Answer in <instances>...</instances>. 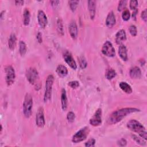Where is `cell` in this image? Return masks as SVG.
I'll list each match as a JSON object with an SVG mask.
<instances>
[{"instance_id":"obj_1","label":"cell","mask_w":147,"mask_h":147,"mask_svg":"<svg viewBox=\"0 0 147 147\" xmlns=\"http://www.w3.org/2000/svg\"><path fill=\"white\" fill-rule=\"evenodd\" d=\"M140 111L139 109L133 107H126L114 111L109 116L108 118V123L110 125L116 124L130 114Z\"/></svg>"},{"instance_id":"obj_2","label":"cell","mask_w":147,"mask_h":147,"mask_svg":"<svg viewBox=\"0 0 147 147\" xmlns=\"http://www.w3.org/2000/svg\"><path fill=\"white\" fill-rule=\"evenodd\" d=\"M127 128L133 132L138 133L140 137L145 140L147 139V133L145 127L138 121L136 119H131L127 122Z\"/></svg>"},{"instance_id":"obj_3","label":"cell","mask_w":147,"mask_h":147,"mask_svg":"<svg viewBox=\"0 0 147 147\" xmlns=\"http://www.w3.org/2000/svg\"><path fill=\"white\" fill-rule=\"evenodd\" d=\"M26 77L28 81L34 86L36 90H39L41 88V84L40 82V78L38 71L34 68L30 67L26 70Z\"/></svg>"},{"instance_id":"obj_4","label":"cell","mask_w":147,"mask_h":147,"mask_svg":"<svg viewBox=\"0 0 147 147\" xmlns=\"http://www.w3.org/2000/svg\"><path fill=\"white\" fill-rule=\"evenodd\" d=\"M33 98L30 94H26L25 96L23 103V112L26 118H29L32 113Z\"/></svg>"},{"instance_id":"obj_5","label":"cell","mask_w":147,"mask_h":147,"mask_svg":"<svg viewBox=\"0 0 147 147\" xmlns=\"http://www.w3.org/2000/svg\"><path fill=\"white\" fill-rule=\"evenodd\" d=\"M90 128L88 126H84L80 129L78 131H77L72 138V141L74 143H79L86 139L89 133Z\"/></svg>"},{"instance_id":"obj_6","label":"cell","mask_w":147,"mask_h":147,"mask_svg":"<svg viewBox=\"0 0 147 147\" xmlns=\"http://www.w3.org/2000/svg\"><path fill=\"white\" fill-rule=\"evenodd\" d=\"M54 82V77L52 75H49L45 82V91L44 95V101L47 102L51 99L52 86Z\"/></svg>"},{"instance_id":"obj_7","label":"cell","mask_w":147,"mask_h":147,"mask_svg":"<svg viewBox=\"0 0 147 147\" xmlns=\"http://www.w3.org/2000/svg\"><path fill=\"white\" fill-rule=\"evenodd\" d=\"M5 80L7 86L12 85L16 79V72L13 67L11 65H7L5 68Z\"/></svg>"},{"instance_id":"obj_8","label":"cell","mask_w":147,"mask_h":147,"mask_svg":"<svg viewBox=\"0 0 147 147\" xmlns=\"http://www.w3.org/2000/svg\"><path fill=\"white\" fill-rule=\"evenodd\" d=\"M101 52L104 55L110 57H114L115 55V49L112 43L109 41H106L103 44L101 49Z\"/></svg>"},{"instance_id":"obj_9","label":"cell","mask_w":147,"mask_h":147,"mask_svg":"<svg viewBox=\"0 0 147 147\" xmlns=\"http://www.w3.org/2000/svg\"><path fill=\"white\" fill-rule=\"evenodd\" d=\"M102 109L99 108L90 119V123L93 126H98L102 123Z\"/></svg>"},{"instance_id":"obj_10","label":"cell","mask_w":147,"mask_h":147,"mask_svg":"<svg viewBox=\"0 0 147 147\" xmlns=\"http://www.w3.org/2000/svg\"><path fill=\"white\" fill-rule=\"evenodd\" d=\"M63 58L66 63L73 69L77 68V65L71 53L68 51H65L63 54Z\"/></svg>"},{"instance_id":"obj_11","label":"cell","mask_w":147,"mask_h":147,"mask_svg":"<svg viewBox=\"0 0 147 147\" xmlns=\"http://www.w3.org/2000/svg\"><path fill=\"white\" fill-rule=\"evenodd\" d=\"M36 125L39 127H43L45 126V121L44 118V110L43 108L40 107L36 113Z\"/></svg>"},{"instance_id":"obj_12","label":"cell","mask_w":147,"mask_h":147,"mask_svg":"<svg viewBox=\"0 0 147 147\" xmlns=\"http://www.w3.org/2000/svg\"><path fill=\"white\" fill-rule=\"evenodd\" d=\"M37 20L40 26L42 28H45L48 24L47 17L43 10H40L38 11Z\"/></svg>"},{"instance_id":"obj_13","label":"cell","mask_w":147,"mask_h":147,"mask_svg":"<svg viewBox=\"0 0 147 147\" xmlns=\"http://www.w3.org/2000/svg\"><path fill=\"white\" fill-rule=\"evenodd\" d=\"M68 30L71 38L74 40L76 39L78 34V29L77 24L75 21L72 20L71 21L68 26Z\"/></svg>"},{"instance_id":"obj_14","label":"cell","mask_w":147,"mask_h":147,"mask_svg":"<svg viewBox=\"0 0 147 147\" xmlns=\"http://www.w3.org/2000/svg\"><path fill=\"white\" fill-rule=\"evenodd\" d=\"M116 23V19L114 12L111 11L109 13L106 19V25L108 28H112Z\"/></svg>"},{"instance_id":"obj_15","label":"cell","mask_w":147,"mask_h":147,"mask_svg":"<svg viewBox=\"0 0 147 147\" xmlns=\"http://www.w3.org/2000/svg\"><path fill=\"white\" fill-rule=\"evenodd\" d=\"M126 40V34L124 29H120L115 34V42L117 44H121Z\"/></svg>"},{"instance_id":"obj_16","label":"cell","mask_w":147,"mask_h":147,"mask_svg":"<svg viewBox=\"0 0 147 147\" xmlns=\"http://www.w3.org/2000/svg\"><path fill=\"white\" fill-rule=\"evenodd\" d=\"M88 9L90 18L91 20H93L95 17V13H96V1L94 0L88 1Z\"/></svg>"},{"instance_id":"obj_17","label":"cell","mask_w":147,"mask_h":147,"mask_svg":"<svg viewBox=\"0 0 147 147\" xmlns=\"http://www.w3.org/2000/svg\"><path fill=\"white\" fill-rule=\"evenodd\" d=\"M118 54L120 57L125 61H126L128 60L127 53V48L124 44H120L118 48Z\"/></svg>"},{"instance_id":"obj_18","label":"cell","mask_w":147,"mask_h":147,"mask_svg":"<svg viewBox=\"0 0 147 147\" xmlns=\"http://www.w3.org/2000/svg\"><path fill=\"white\" fill-rule=\"evenodd\" d=\"M56 72L60 78H64L68 74V69L65 66L62 64H59L56 69Z\"/></svg>"},{"instance_id":"obj_19","label":"cell","mask_w":147,"mask_h":147,"mask_svg":"<svg viewBox=\"0 0 147 147\" xmlns=\"http://www.w3.org/2000/svg\"><path fill=\"white\" fill-rule=\"evenodd\" d=\"M129 75L132 79H138L141 77V69L137 66L132 67L130 69Z\"/></svg>"},{"instance_id":"obj_20","label":"cell","mask_w":147,"mask_h":147,"mask_svg":"<svg viewBox=\"0 0 147 147\" xmlns=\"http://www.w3.org/2000/svg\"><path fill=\"white\" fill-rule=\"evenodd\" d=\"M67 104H68V100H67V97L66 95V91L65 89L63 88L61 90V108L64 111H65L67 110Z\"/></svg>"},{"instance_id":"obj_21","label":"cell","mask_w":147,"mask_h":147,"mask_svg":"<svg viewBox=\"0 0 147 147\" xmlns=\"http://www.w3.org/2000/svg\"><path fill=\"white\" fill-rule=\"evenodd\" d=\"M16 44H17V37L15 34L12 33L10 36L9 39L8 40V46L9 48L13 51L15 49L16 47Z\"/></svg>"},{"instance_id":"obj_22","label":"cell","mask_w":147,"mask_h":147,"mask_svg":"<svg viewBox=\"0 0 147 147\" xmlns=\"http://www.w3.org/2000/svg\"><path fill=\"white\" fill-rule=\"evenodd\" d=\"M119 86L120 88L123 92H125L126 94H130L133 91L131 86L128 83H127L125 82H120L119 84Z\"/></svg>"},{"instance_id":"obj_23","label":"cell","mask_w":147,"mask_h":147,"mask_svg":"<svg viewBox=\"0 0 147 147\" xmlns=\"http://www.w3.org/2000/svg\"><path fill=\"white\" fill-rule=\"evenodd\" d=\"M56 30L58 33V34L63 36L64 34V28H63V21L61 18H58L56 21Z\"/></svg>"},{"instance_id":"obj_24","label":"cell","mask_w":147,"mask_h":147,"mask_svg":"<svg viewBox=\"0 0 147 147\" xmlns=\"http://www.w3.org/2000/svg\"><path fill=\"white\" fill-rule=\"evenodd\" d=\"M23 23L24 25L28 26L30 22V11L28 10V9L26 8L25 9L24 11V14H23Z\"/></svg>"},{"instance_id":"obj_25","label":"cell","mask_w":147,"mask_h":147,"mask_svg":"<svg viewBox=\"0 0 147 147\" xmlns=\"http://www.w3.org/2000/svg\"><path fill=\"white\" fill-rule=\"evenodd\" d=\"M116 72L113 68H109L106 70L105 73V77L108 80H111L116 76Z\"/></svg>"},{"instance_id":"obj_26","label":"cell","mask_w":147,"mask_h":147,"mask_svg":"<svg viewBox=\"0 0 147 147\" xmlns=\"http://www.w3.org/2000/svg\"><path fill=\"white\" fill-rule=\"evenodd\" d=\"M131 137L138 144H139L141 146H145L146 145V140L143 139L142 137H138L137 136H136L135 134H131Z\"/></svg>"},{"instance_id":"obj_27","label":"cell","mask_w":147,"mask_h":147,"mask_svg":"<svg viewBox=\"0 0 147 147\" xmlns=\"http://www.w3.org/2000/svg\"><path fill=\"white\" fill-rule=\"evenodd\" d=\"M26 44L23 41H20L19 42V52L20 54L22 56H24L26 52Z\"/></svg>"},{"instance_id":"obj_28","label":"cell","mask_w":147,"mask_h":147,"mask_svg":"<svg viewBox=\"0 0 147 147\" xmlns=\"http://www.w3.org/2000/svg\"><path fill=\"white\" fill-rule=\"evenodd\" d=\"M130 13L129 10L125 9L123 10L122 14V18L123 21H127L130 19Z\"/></svg>"},{"instance_id":"obj_29","label":"cell","mask_w":147,"mask_h":147,"mask_svg":"<svg viewBox=\"0 0 147 147\" xmlns=\"http://www.w3.org/2000/svg\"><path fill=\"white\" fill-rule=\"evenodd\" d=\"M68 3H69L71 10L72 11H75L78 7L79 1H69Z\"/></svg>"},{"instance_id":"obj_30","label":"cell","mask_w":147,"mask_h":147,"mask_svg":"<svg viewBox=\"0 0 147 147\" xmlns=\"http://www.w3.org/2000/svg\"><path fill=\"white\" fill-rule=\"evenodd\" d=\"M79 66L82 69H84L87 66V61L85 59V58L83 56L79 58Z\"/></svg>"},{"instance_id":"obj_31","label":"cell","mask_w":147,"mask_h":147,"mask_svg":"<svg viewBox=\"0 0 147 147\" xmlns=\"http://www.w3.org/2000/svg\"><path fill=\"white\" fill-rule=\"evenodd\" d=\"M127 1L126 0L120 1L118 5V10L119 11H121L122 10H124V9H125V7L127 5Z\"/></svg>"},{"instance_id":"obj_32","label":"cell","mask_w":147,"mask_h":147,"mask_svg":"<svg viewBox=\"0 0 147 147\" xmlns=\"http://www.w3.org/2000/svg\"><path fill=\"white\" fill-rule=\"evenodd\" d=\"M129 32L130 33V34L133 36V37H135L137 36V28L135 25H131L129 26Z\"/></svg>"},{"instance_id":"obj_33","label":"cell","mask_w":147,"mask_h":147,"mask_svg":"<svg viewBox=\"0 0 147 147\" xmlns=\"http://www.w3.org/2000/svg\"><path fill=\"white\" fill-rule=\"evenodd\" d=\"M75 118V113L72 111H69L67 115V119L69 122H73Z\"/></svg>"},{"instance_id":"obj_34","label":"cell","mask_w":147,"mask_h":147,"mask_svg":"<svg viewBox=\"0 0 147 147\" xmlns=\"http://www.w3.org/2000/svg\"><path fill=\"white\" fill-rule=\"evenodd\" d=\"M68 85L72 88L75 89V88H78L79 86V83L77 80H73V81H71V82H68Z\"/></svg>"},{"instance_id":"obj_35","label":"cell","mask_w":147,"mask_h":147,"mask_svg":"<svg viewBox=\"0 0 147 147\" xmlns=\"http://www.w3.org/2000/svg\"><path fill=\"white\" fill-rule=\"evenodd\" d=\"M95 144V140L94 138H91L89 139L84 144L85 146L86 147H91V146H94Z\"/></svg>"},{"instance_id":"obj_36","label":"cell","mask_w":147,"mask_h":147,"mask_svg":"<svg viewBox=\"0 0 147 147\" xmlns=\"http://www.w3.org/2000/svg\"><path fill=\"white\" fill-rule=\"evenodd\" d=\"M130 9L134 10L137 9V7L138 6V1H134V0H131L130 1Z\"/></svg>"},{"instance_id":"obj_37","label":"cell","mask_w":147,"mask_h":147,"mask_svg":"<svg viewBox=\"0 0 147 147\" xmlns=\"http://www.w3.org/2000/svg\"><path fill=\"white\" fill-rule=\"evenodd\" d=\"M141 18L144 21V22H146V20H147V10H146V9H144L141 12Z\"/></svg>"},{"instance_id":"obj_38","label":"cell","mask_w":147,"mask_h":147,"mask_svg":"<svg viewBox=\"0 0 147 147\" xmlns=\"http://www.w3.org/2000/svg\"><path fill=\"white\" fill-rule=\"evenodd\" d=\"M117 144L119 146H125L127 144V141L125 139V138H121L120 139L118 142H117Z\"/></svg>"},{"instance_id":"obj_39","label":"cell","mask_w":147,"mask_h":147,"mask_svg":"<svg viewBox=\"0 0 147 147\" xmlns=\"http://www.w3.org/2000/svg\"><path fill=\"white\" fill-rule=\"evenodd\" d=\"M36 38L37 41L39 43H41L42 42V34L40 32H38L36 36Z\"/></svg>"},{"instance_id":"obj_40","label":"cell","mask_w":147,"mask_h":147,"mask_svg":"<svg viewBox=\"0 0 147 147\" xmlns=\"http://www.w3.org/2000/svg\"><path fill=\"white\" fill-rule=\"evenodd\" d=\"M50 2H51V5L52 6L55 7V6H56L59 3L60 1H50Z\"/></svg>"},{"instance_id":"obj_41","label":"cell","mask_w":147,"mask_h":147,"mask_svg":"<svg viewBox=\"0 0 147 147\" xmlns=\"http://www.w3.org/2000/svg\"><path fill=\"white\" fill-rule=\"evenodd\" d=\"M137 13H138V9H136L134 10H133V13H132V18H133L134 20H136V16H137Z\"/></svg>"},{"instance_id":"obj_42","label":"cell","mask_w":147,"mask_h":147,"mask_svg":"<svg viewBox=\"0 0 147 147\" xmlns=\"http://www.w3.org/2000/svg\"><path fill=\"white\" fill-rule=\"evenodd\" d=\"M24 3V1H16L15 3L16 5H22Z\"/></svg>"}]
</instances>
